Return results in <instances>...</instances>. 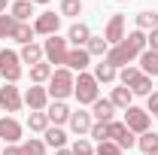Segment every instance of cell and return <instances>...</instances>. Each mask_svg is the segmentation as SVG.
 <instances>
[{
    "mask_svg": "<svg viewBox=\"0 0 158 155\" xmlns=\"http://www.w3.org/2000/svg\"><path fill=\"white\" fill-rule=\"evenodd\" d=\"M73 82H76V76H73V70H67V67H58L55 73H52V79H49V97L52 100H67V97L73 94Z\"/></svg>",
    "mask_w": 158,
    "mask_h": 155,
    "instance_id": "cell-1",
    "label": "cell"
},
{
    "mask_svg": "<svg viewBox=\"0 0 158 155\" xmlns=\"http://www.w3.org/2000/svg\"><path fill=\"white\" fill-rule=\"evenodd\" d=\"M98 79H94V73H79L76 76V82H73V97H76L79 100V107H82V103H94V100H98Z\"/></svg>",
    "mask_w": 158,
    "mask_h": 155,
    "instance_id": "cell-2",
    "label": "cell"
},
{
    "mask_svg": "<svg viewBox=\"0 0 158 155\" xmlns=\"http://www.w3.org/2000/svg\"><path fill=\"white\" fill-rule=\"evenodd\" d=\"M0 76H3V82H9V85H15V82L21 79V58H19V52L0 49Z\"/></svg>",
    "mask_w": 158,
    "mask_h": 155,
    "instance_id": "cell-3",
    "label": "cell"
},
{
    "mask_svg": "<svg viewBox=\"0 0 158 155\" xmlns=\"http://www.w3.org/2000/svg\"><path fill=\"white\" fill-rule=\"evenodd\" d=\"M67 52L70 49H67V40L64 37H58V34L55 37H46V43H43V58L49 61V64H61L64 67L67 64Z\"/></svg>",
    "mask_w": 158,
    "mask_h": 155,
    "instance_id": "cell-4",
    "label": "cell"
},
{
    "mask_svg": "<svg viewBox=\"0 0 158 155\" xmlns=\"http://www.w3.org/2000/svg\"><path fill=\"white\" fill-rule=\"evenodd\" d=\"M106 134H110V140L116 143L122 152L137 146V134H134V131H128V125H125V122H110V125H106Z\"/></svg>",
    "mask_w": 158,
    "mask_h": 155,
    "instance_id": "cell-5",
    "label": "cell"
},
{
    "mask_svg": "<svg viewBox=\"0 0 158 155\" xmlns=\"http://www.w3.org/2000/svg\"><path fill=\"white\" fill-rule=\"evenodd\" d=\"M125 125H128V131H134V134H146V131H149V113L131 103V107L125 110Z\"/></svg>",
    "mask_w": 158,
    "mask_h": 155,
    "instance_id": "cell-6",
    "label": "cell"
},
{
    "mask_svg": "<svg viewBox=\"0 0 158 155\" xmlns=\"http://www.w3.org/2000/svg\"><path fill=\"white\" fill-rule=\"evenodd\" d=\"M21 107H24V97L15 85H9V82H3V88H0V110H6V113H19Z\"/></svg>",
    "mask_w": 158,
    "mask_h": 155,
    "instance_id": "cell-7",
    "label": "cell"
},
{
    "mask_svg": "<svg viewBox=\"0 0 158 155\" xmlns=\"http://www.w3.org/2000/svg\"><path fill=\"white\" fill-rule=\"evenodd\" d=\"M61 27V12H40L37 21H34V34H43V37H55Z\"/></svg>",
    "mask_w": 158,
    "mask_h": 155,
    "instance_id": "cell-8",
    "label": "cell"
},
{
    "mask_svg": "<svg viewBox=\"0 0 158 155\" xmlns=\"http://www.w3.org/2000/svg\"><path fill=\"white\" fill-rule=\"evenodd\" d=\"M21 131H24V128H21V125H19L12 116L0 119V143L6 140L9 146H19V143H21Z\"/></svg>",
    "mask_w": 158,
    "mask_h": 155,
    "instance_id": "cell-9",
    "label": "cell"
},
{
    "mask_svg": "<svg viewBox=\"0 0 158 155\" xmlns=\"http://www.w3.org/2000/svg\"><path fill=\"white\" fill-rule=\"evenodd\" d=\"M21 97H24V107H31V113H37V110H46V107H49V91H46L43 85H31Z\"/></svg>",
    "mask_w": 158,
    "mask_h": 155,
    "instance_id": "cell-10",
    "label": "cell"
},
{
    "mask_svg": "<svg viewBox=\"0 0 158 155\" xmlns=\"http://www.w3.org/2000/svg\"><path fill=\"white\" fill-rule=\"evenodd\" d=\"M103 40L110 43V46H118L122 40H125V15H113V19L106 21V27H103Z\"/></svg>",
    "mask_w": 158,
    "mask_h": 155,
    "instance_id": "cell-11",
    "label": "cell"
},
{
    "mask_svg": "<svg viewBox=\"0 0 158 155\" xmlns=\"http://www.w3.org/2000/svg\"><path fill=\"white\" fill-rule=\"evenodd\" d=\"M70 113H73V110H70L64 100H52V103L46 107V116H49V122H52L55 128L67 125V122H70Z\"/></svg>",
    "mask_w": 158,
    "mask_h": 155,
    "instance_id": "cell-12",
    "label": "cell"
},
{
    "mask_svg": "<svg viewBox=\"0 0 158 155\" xmlns=\"http://www.w3.org/2000/svg\"><path fill=\"white\" fill-rule=\"evenodd\" d=\"M70 131L79 137H85L88 131H91V125H94V119H91V113H85V110H76V113H70Z\"/></svg>",
    "mask_w": 158,
    "mask_h": 155,
    "instance_id": "cell-13",
    "label": "cell"
},
{
    "mask_svg": "<svg viewBox=\"0 0 158 155\" xmlns=\"http://www.w3.org/2000/svg\"><path fill=\"white\" fill-rule=\"evenodd\" d=\"M113 116H116V107L110 103V97H106V100H103V97H98V100L91 103V119H94V122L110 125V122H113Z\"/></svg>",
    "mask_w": 158,
    "mask_h": 155,
    "instance_id": "cell-14",
    "label": "cell"
},
{
    "mask_svg": "<svg viewBox=\"0 0 158 155\" xmlns=\"http://www.w3.org/2000/svg\"><path fill=\"white\" fill-rule=\"evenodd\" d=\"M91 64V55L85 52V49H70L67 52V70H76V73H85V67Z\"/></svg>",
    "mask_w": 158,
    "mask_h": 155,
    "instance_id": "cell-15",
    "label": "cell"
},
{
    "mask_svg": "<svg viewBox=\"0 0 158 155\" xmlns=\"http://www.w3.org/2000/svg\"><path fill=\"white\" fill-rule=\"evenodd\" d=\"M91 40V31H88V24H82V21H76V24H70V31H67V43H73L76 49H85V43Z\"/></svg>",
    "mask_w": 158,
    "mask_h": 155,
    "instance_id": "cell-16",
    "label": "cell"
},
{
    "mask_svg": "<svg viewBox=\"0 0 158 155\" xmlns=\"http://www.w3.org/2000/svg\"><path fill=\"white\" fill-rule=\"evenodd\" d=\"M140 70H143V76H158V52L152 49H146V52H140Z\"/></svg>",
    "mask_w": 158,
    "mask_h": 155,
    "instance_id": "cell-17",
    "label": "cell"
},
{
    "mask_svg": "<svg viewBox=\"0 0 158 155\" xmlns=\"http://www.w3.org/2000/svg\"><path fill=\"white\" fill-rule=\"evenodd\" d=\"M19 58H21V64H40V61H46L43 58V46L40 43H27V46H21V52H19Z\"/></svg>",
    "mask_w": 158,
    "mask_h": 155,
    "instance_id": "cell-18",
    "label": "cell"
},
{
    "mask_svg": "<svg viewBox=\"0 0 158 155\" xmlns=\"http://www.w3.org/2000/svg\"><path fill=\"white\" fill-rule=\"evenodd\" d=\"M52 73H55V67H52L49 61H40V64L31 67V82H34V85H43V82L52 79Z\"/></svg>",
    "mask_w": 158,
    "mask_h": 155,
    "instance_id": "cell-19",
    "label": "cell"
},
{
    "mask_svg": "<svg viewBox=\"0 0 158 155\" xmlns=\"http://www.w3.org/2000/svg\"><path fill=\"white\" fill-rule=\"evenodd\" d=\"M131 100H134V94H131L128 85H118V88H113V94H110V103H113L116 110H128Z\"/></svg>",
    "mask_w": 158,
    "mask_h": 155,
    "instance_id": "cell-20",
    "label": "cell"
},
{
    "mask_svg": "<svg viewBox=\"0 0 158 155\" xmlns=\"http://www.w3.org/2000/svg\"><path fill=\"white\" fill-rule=\"evenodd\" d=\"M9 40H15V43H21V46L34 43V24H31V21H15V31H12Z\"/></svg>",
    "mask_w": 158,
    "mask_h": 155,
    "instance_id": "cell-21",
    "label": "cell"
},
{
    "mask_svg": "<svg viewBox=\"0 0 158 155\" xmlns=\"http://www.w3.org/2000/svg\"><path fill=\"white\" fill-rule=\"evenodd\" d=\"M9 15L15 21H27L34 15V3H31V0H15V3L9 6Z\"/></svg>",
    "mask_w": 158,
    "mask_h": 155,
    "instance_id": "cell-22",
    "label": "cell"
},
{
    "mask_svg": "<svg viewBox=\"0 0 158 155\" xmlns=\"http://www.w3.org/2000/svg\"><path fill=\"white\" fill-rule=\"evenodd\" d=\"M43 137H46V146H52V149H64V146H67V134H64L61 128H55V125H49Z\"/></svg>",
    "mask_w": 158,
    "mask_h": 155,
    "instance_id": "cell-23",
    "label": "cell"
},
{
    "mask_svg": "<svg viewBox=\"0 0 158 155\" xmlns=\"http://www.w3.org/2000/svg\"><path fill=\"white\" fill-rule=\"evenodd\" d=\"M94 79L100 82H116L118 79V70L113 67V64H106V61H100V64H94Z\"/></svg>",
    "mask_w": 158,
    "mask_h": 155,
    "instance_id": "cell-24",
    "label": "cell"
},
{
    "mask_svg": "<svg viewBox=\"0 0 158 155\" xmlns=\"http://www.w3.org/2000/svg\"><path fill=\"white\" fill-rule=\"evenodd\" d=\"M85 52H88V55H98V58H106V52H110V43H106L103 37H94V34H91V40L85 43Z\"/></svg>",
    "mask_w": 158,
    "mask_h": 155,
    "instance_id": "cell-25",
    "label": "cell"
},
{
    "mask_svg": "<svg viewBox=\"0 0 158 155\" xmlns=\"http://www.w3.org/2000/svg\"><path fill=\"white\" fill-rule=\"evenodd\" d=\"M52 122H49V116H46V110H37V113H31L27 116V128L31 131H40V134H46V128H49Z\"/></svg>",
    "mask_w": 158,
    "mask_h": 155,
    "instance_id": "cell-26",
    "label": "cell"
},
{
    "mask_svg": "<svg viewBox=\"0 0 158 155\" xmlns=\"http://www.w3.org/2000/svg\"><path fill=\"white\" fill-rule=\"evenodd\" d=\"M155 27H158V12L143 9V12L137 15V31H143V34H146V31H155Z\"/></svg>",
    "mask_w": 158,
    "mask_h": 155,
    "instance_id": "cell-27",
    "label": "cell"
},
{
    "mask_svg": "<svg viewBox=\"0 0 158 155\" xmlns=\"http://www.w3.org/2000/svg\"><path fill=\"white\" fill-rule=\"evenodd\" d=\"M137 146H140V152L152 155V152L158 149V134H155V131H146V134H140V137H137Z\"/></svg>",
    "mask_w": 158,
    "mask_h": 155,
    "instance_id": "cell-28",
    "label": "cell"
},
{
    "mask_svg": "<svg viewBox=\"0 0 158 155\" xmlns=\"http://www.w3.org/2000/svg\"><path fill=\"white\" fill-rule=\"evenodd\" d=\"M140 76H143V70L134 67V64H128V67H122V73H118V85H128V88H131Z\"/></svg>",
    "mask_w": 158,
    "mask_h": 155,
    "instance_id": "cell-29",
    "label": "cell"
},
{
    "mask_svg": "<svg viewBox=\"0 0 158 155\" xmlns=\"http://www.w3.org/2000/svg\"><path fill=\"white\" fill-rule=\"evenodd\" d=\"M21 152L24 155H46V140H37V137L24 140L21 143Z\"/></svg>",
    "mask_w": 158,
    "mask_h": 155,
    "instance_id": "cell-30",
    "label": "cell"
},
{
    "mask_svg": "<svg viewBox=\"0 0 158 155\" xmlns=\"http://www.w3.org/2000/svg\"><path fill=\"white\" fill-rule=\"evenodd\" d=\"M131 94H137V97H149L152 94V76H140L134 85H131Z\"/></svg>",
    "mask_w": 158,
    "mask_h": 155,
    "instance_id": "cell-31",
    "label": "cell"
},
{
    "mask_svg": "<svg viewBox=\"0 0 158 155\" xmlns=\"http://www.w3.org/2000/svg\"><path fill=\"white\" fill-rule=\"evenodd\" d=\"M61 15H67V19L82 15V0H61Z\"/></svg>",
    "mask_w": 158,
    "mask_h": 155,
    "instance_id": "cell-32",
    "label": "cell"
},
{
    "mask_svg": "<svg viewBox=\"0 0 158 155\" xmlns=\"http://www.w3.org/2000/svg\"><path fill=\"white\" fill-rule=\"evenodd\" d=\"M12 31H15V19L3 12V15H0V40H9V37H12Z\"/></svg>",
    "mask_w": 158,
    "mask_h": 155,
    "instance_id": "cell-33",
    "label": "cell"
},
{
    "mask_svg": "<svg viewBox=\"0 0 158 155\" xmlns=\"http://www.w3.org/2000/svg\"><path fill=\"white\" fill-rule=\"evenodd\" d=\"M94 155H125L122 149H118L113 140H103V143H98V149H94Z\"/></svg>",
    "mask_w": 158,
    "mask_h": 155,
    "instance_id": "cell-34",
    "label": "cell"
},
{
    "mask_svg": "<svg viewBox=\"0 0 158 155\" xmlns=\"http://www.w3.org/2000/svg\"><path fill=\"white\" fill-rule=\"evenodd\" d=\"M73 155H94V149H91V140L79 137L76 143H73Z\"/></svg>",
    "mask_w": 158,
    "mask_h": 155,
    "instance_id": "cell-35",
    "label": "cell"
},
{
    "mask_svg": "<svg viewBox=\"0 0 158 155\" xmlns=\"http://www.w3.org/2000/svg\"><path fill=\"white\" fill-rule=\"evenodd\" d=\"M88 137H94L98 143L110 140V134H106V125H103V122H94V125H91V131H88Z\"/></svg>",
    "mask_w": 158,
    "mask_h": 155,
    "instance_id": "cell-36",
    "label": "cell"
},
{
    "mask_svg": "<svg viewBox=\"0 0 158 155\" xmlns=\"http://www.w3.org/2000/svg\"><path fill=\"white\" fill-rule=\"evenodd\" d=\"M146 107H149V110H146V113H152V116L158 119V91H152V94L146 97Z\"/></svg>",
    "mask_w": 158,
    "mask_h": 155,
    "instance_id": "cell-37",
    "label": "cell"
},
{
    "mask_svg": "<svg viewBox=\"0 0 158 155\" xmlns=\"http://www.w3.org/2000/svg\"><path fill=\"white\" fill-rule=\"evenodd\" d=\"M146 49H152V52H158V27L146 34Z\"/></svg>",
    "mask_w": 158,
    "mask_h": 155,
    "instance_id": "cell-38",
    "label": "cell"
},
{
    "mask_svg": "<svg viewBox=\"0 0 158 155\" xmlns=\"http://www.w3.org/2000/svg\"><path fill=\"white\" fill-rule=\"evenodd\" d=\"M0 155H24V152H21V143H19V146H6Z\"/></svg>",
    "mask_w": 158,
    "mask_h": 155,
    "instance_id": "cell-39",
    "label": "cell"
},
{
    "mask_svg": "<svg viewBox=\"0 0 158 155\" xmlns=\"http://www.w3.org/2000/svg\"><path fill=\"white\" fill-rule=\"evenodd\" d=\"M55 155H73V149H67V146H64V149H55Z\"/></svg>",
    "mask_w": 158,
    "mask_h": 155,
    "instance_id": "cell-40",
    "label": "cell"
},
{
    "mask_svg": "<svg viewBox=\"0 0 158 155\" xmlns=\"http://www.w3.org/2000/svg\"><path fill=\"white\" fill-rule=\"evenodd\" d=\"M6 3H9V0H0V15L6 12Z\"/></svg>",
    "mask_w": 158,
    "mask_h": 155,
    "instance_id": "cell-41",
    "label": "cell"
},
{
    "mask_svg": "<svg viewBox=\"0 0 158 155\" xmlns=\"http://www.w3.org/2000/svg\"><path fill=\"white\" fill-rule=\"evenodd\" d=\"M31 3H49V0H31Z\"/></svg>",
    "mask_w": 158,
    "mask_h": 155,
    "instance_id": "cell-42",
    "label": "cell"
},
{
    "mask_svg": "<svg viewBox=\"0 0 158 155\" xmlns=\"http://www.w3.org/2000/svg\"><path fill=\"white\" fill-rule=\"evenodd\" d=\"M152 155H158V149H155V152H152Z\"/></svg>",
    "mask_w": 158,
    "mask_h": 155,
    "instance_id": "cell-43",
    "label": "cell"
},
{
    "mask_svg": "<svg viewBox=\"0 0 158 155\" xmlns=\"http://www.w3.org/2000/svg\"><path fill=\"white\" fill-rule=\"evenodd\" d=\"M118 3H125V0H118Z\"/></svg>",
    "mask_w": 158,
    "mask_h": 155,
    "instance_id": "cell-44",
    "label": "cell"
},
{
    "mask_svg": "<svg viewBox=\"0 0 158 155\" xmlns=\"http://www.w3.org/2000/svg\"><path fill=\"white\" fill-rule=\"evenodd\" d=\"M0 152H3V149H0Z\"/></svg>",
    "mask_w": 158,
    "mask_h": 155,
    "instance_id": "cell-45",
    "label": "cell"
}]
</instances>
